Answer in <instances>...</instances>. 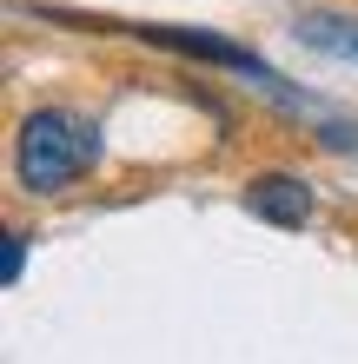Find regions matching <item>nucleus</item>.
<instances>
[{
    "label": "nucleus",
    "mask_w": 358,
    "mask_h": 364,
    "mask_svg": "<svg viewBox=\"0 0 358 364\" xmlns=\"http://www.w3.org/2000/svg\"><path fill=\"white\" fill-rule=\"evenodd\" d=\"M100 166V126L73 106H33L14 133V179L33 199H53V192L80 186Z\"/></svg>",
    "instance_id": "f257e3e1"
},
{
    "label": "nucleus",
    "mask_w": 358,
    "mask_h": 364,
    "mask_svg": "<svg viewBox=\"0 0 358 364\" xmlns=\"http://www.w3.org/2000/svg\"><path fill=\"white\" fill-rule=\"evenodd\" d=\"M246 212L279 225V232H299L319 212V199H312V186L299 173H259V179H246Z\"/></svg>",
    "instance_id": "f03ea898"
},
{
    "label": "nucleus",
    "mask_w": 358,
    "mask_h": 364,
    "mask_svg": "<svg viewBox=\"0 0 358 364\" xmlns=\"http://www.w3.org/2000/svg\"><path fill=\"white\" fill-rule=\"evenodd\" d=\"M139 40H153L166 53H186V60H213V67H233V73H252V80H272V67L252 47H233L219 33H193V27H139Z\"/></svg>",
    "instance_id": "7ed1b4c3"
},
{
    "label": "nucleus",
    "mask_w": 358,
    "mask_h": 364,
    "mask_svg": "<svg viewBox=\"0 0 358 364\" xmlns=\"http://www.w3.org/2000/svg\"><path fill=\"white\" fill-rule=\"evenodd\" d=\"M299 40L319 47L332 60H358V20H339V14H305L299 20Z\"/></svg>",
    "instance_id": "20e7f679"
},
{
    "label": "nucleus",
    "mask_w": 358,
    "mask_h": 364,
    "mask_svg": "<svg viewBox=\"0 0 358 364\" xmlns=\"http://www.w3.org/2000/svg\"><path fill=\"white\" fill-rule=\"evenodd\" d=\"M20 272H27V232H7V239H0V278L20 285Z\"/></svg>",
    "instance_id": "39448f33"
}]
</instances>
